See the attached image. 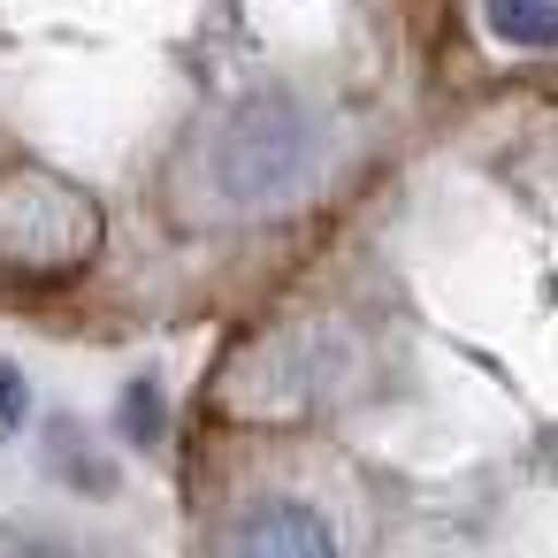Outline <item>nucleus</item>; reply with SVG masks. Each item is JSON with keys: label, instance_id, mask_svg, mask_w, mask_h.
<instances>
[{"label": "nucleus", "instance_id": "3", "mask_svg": "<svg viewBox=\"0 0 558 558\" xmlns=\"http://www.w3.org/2000/svg\"><path fill=\"white\" fill-rule=\"evenodd\" d=\"M230 558H337V543H329V520L314 505L276 497L230 535Z\"/></svg>", "mask_w": 558, "mask_h": 558}, {"label": "nucleus", "instance_id": "1", "mask_svg": "<svg viewBox=\"0 0 558 558\" xmlns=\"http://www.w3.org/2000/svg\"><path fill=\"white\" fill-rule=\"evenodd\" d=\"M322 161V138H314V116L291 100V93H260L245 100L215 146H207V184L230 199V207H283L299 199V184L314 177Z\"/></svg>", "mask_w": 558, "mask_h": 558}, {"label": "nucleus", "instance_id": "4", "mask_svg": "<svg viewBox=\"0 0 558 558\" xmlns=\"http://www.w3.org/2000/svg\"><path fill=\"white\" fill-rule=\"evenodd\" d=\"M505 47H558V0H482Z\"/></svg>", "mask_w": 558, "mask_h": 558}, {"label": "nucleus", "instance_id": "2", "mask_svg": "<svg viewBox=\"0 0 558 558\" xmlns=\"http://www.w3.org/2000/svg\"><path fill=\"white\" fill-rule=\"evenodd\" d=\"M93 245H100V215L77 184H62L47 169L0 177V268L62 276V268H85Z\"/></svg>", "mask_w": 558, "mask_h": 558}, {"label": "nucleus", "instance_id": "6", "mask_svg": "<svg viewBox=\"0 0 558 558\" xmlns=\"http://www.w3.org/2000/svg\"><path fill=\"white\" fill-rule=\"evenodd\" d=\"M131 436H138V444H154V390H146V383L131 390Z\"/></svg>", "mask_w": 558, "mask_h": 558}, {"label": "nucleus", "instance_id": "5", "mask_svg": "<svg viewBox=\"0 0 558 558\" xmlns=\"http://www.w3.org/2000/svg\"><path fill=\"white\" fill-rule=\"evenodd\" d=\"M16 421H24V375H16V367H0V436H9Z\"/></svg>", "mask_w": 558, "mask_h": 558}]
</instances>
